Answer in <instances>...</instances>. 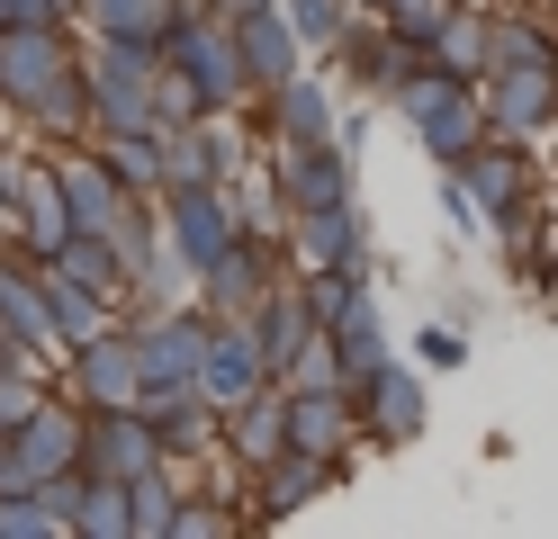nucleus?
Returning a JSON list of instances; mask_svg holds the SVG:
<instances>
[{"instance_id": "33", "label": "nucleus", "mask_w": 558, "mask_h": 539, "mask_svg": "<svg viewBox=\"0 0 558 539\" xmlns=\"http://www.w3.org/2000/svg\"><path fill=\"white\" fill-rule=\"evenodd\" d=\"M414 369H424V378L469 369V323H424V333H414Z\"/></svg>"}, {"instance_id": "34", "label": "nucleus", "mask_w": 558, "mask_h": 539, "mask_svg": "<svg viewBox=\"0 0 558 539\" xmlns=\"http://www.w3.org/2000/svg\"><path fill=\"white\" fill-rule=\"evenodd\" d=\"M0 539H73V530L46 513V494H0Z\"/></svg>"}, {"instance_id": "39", "label": "nucleus", "mask_w": 558, "mask_h": 539, "mask_svg": "<svg viewBox=\"0 0 558 539\" xmlns=\"http://www.w3.org/2000/svg\"><path fill=\"white\" fill-rule=\"evenodd\" d=\"M243 10H270V0H217V19H243Z\"/></svg>"}, {"instance_id": "16", "label": "nucleus", "mask_w": 558, "mask_h": 539, "mask_svg": "<svg viewBox=\"0 0 558 539\" xmlns=\"http://www.w3.org/2000/svg\"><path fill=\"white\" fill-rule=\"evenodd\" d=\"M279 243H289V270H361V261H378V252H369V207H361V198H342V207H298Z\"/></svg>"}, {"instance_id": "22", "label": "nucleus", "mask_w": 558, "mask_h": 539, "mask_svg": "<svg viewBox=\"0 0 558 539\" xmlns=\"http://www.w3.org/2000/svg\"><path fill=\"white\" fill-rule=\"evenodd\" d=\"M289 450H316V458H352L361 450V414L342 387H289Z\"/></svg>"}, {"instance_id": "29", "label": "nucleus", "mask_w": 558, "mask_h": 539, "mask_svg": "<svg viewBox=\"0 0 558 539\" xmlns=\"http://www.w3.org/2000/svg\"><path fill=\"white\" fill-rule=\"evenodd\" d=\"M171 0H82V36H118V46H154Z\"/></svg>"}, {"instance_id": "23", "label": "nucleus", "mask_w": 558, "mask_h": 539, "mask_svg": "<svg viewBox=\"0 0 558 539\" xmlns=\"http://www.w3.org/2000/svg\"><path fill=\"white\" fill-rule=\"evenodd\" d=\"M289 450V387H262V395H243V405H226V458L243 467V477H253L262 458H279Z\"/></svg>"}, {"instance_id": "20", "label": "nucleus", "mask_w": 558, "mask_h": 539, "mask_svg": "<svg viewBox=\"0 0 558 539\" xmlns=\"http://www.w3.org/2000/svg\"><path fill=\"white\" fill-rule=\"evenodd\" d=\"M0 342H27L37 359H63L54 315H46V261H27L19 243H0Z\"/></svg>"}, {"instance_id": "10", "label": "nucleus", "mask_w": 558, "mask_h": 539, "mask_svg": "<svg viewBox=\"0 0 558 539\" xmlns=\"http://www.w3.org/2000/svg\"><path fill=\"white\" fill-rule=\"evenodd\" d=\"M279 279H289V243H270V234H234L217 261L190 279V297H198L207 315H253Z\"/></svg>"}, {"instance_id": "21", "label": "nucleus", "mask_w": 558, "mask_h": 539, "mask_svg": "<svg viewBox=\"0 0 558 539\" xmlns=\"http://www.w3.org/2000/svg\"><path fill=\"white\" fill-rule=\"evenodd\" d=\"M226 27H234V54H243V82H253V99H262V90H279L289 72H306V63H316V54H306V36L289 27V10H279V0H270V10L226 19Z\"/></svg>"}, {"instance_id": "24", "label": "nucleus", "mask_w": 558, "mask_h": 539, "mask_svg": "<svg viewBox=\"0 0 558 539\" xmlns=\"http://www.w3.org/2000/svg\"><path fill=\"white\" fill-rule=\"evenodd\" d=\"M90 144L135 198H162V126H90Z\"/></svg>"}, {"instance_id": "2", "label": "nucleus", "mask_w": 558, "mask_h": 539, "mask_svg": "<svg viewBox=\"0 0 558 539\" xmlns=\"http://www.w3.org/2000/svg\"><path fill=\"white\" fill-rule=\"evenodd\" d=\"M154 63L181 82L207 118L217 108H253V82H243V54H234V27L217 19V10H198V19H162V36H154Z\"/></svg>"}, {"instance_id": "31", "label": "nucleus", "mask_w": 558, "mask_h": 539, "mask_svg": "<svg viewBox=\"0 0 558 539\" xmlns=\"http://www.w3.org/2000/svg\"><path fill=\"white\" fill-rule=\"evenodd\" d=\"M378 359H397V342H388V323H378V306H369V315H352V323L333 333V378H342V387H361Z\"/></svg>"}, {"instance_id": "30", "label": "nucleus", "mask_w": 558, "mask_h": 539, "mask_svg": "<svg viewBox=\"0 0 558 539\" xmlns=\"http://www.w3.org/2000/svg\"><path fill=\"white\" fill-rule=\"evenodd\" d=\"M171 513H181V477L171 467H145L126 486V539H171Z\"/></svg>"}, {"instance_id": "3", "label": "nucleus", "mask_w": 558, "mask_h": 539, "mask_svg": "<svg viewBox=\"0 0 558 539\" xmlns=\"http://www.w3.org/2000/svg\"><path fill=\"white\" fill-rule=\"evenodd\" d=\"M388 108L414 126V144L433 154V171H441V162H460L469 144L486 135V99H477V82H469V72H441V63L405 72V82L388 90Z\"/></svg>"}, {"instance_id": "4", "label": "nucleus", "mask_w": 558, "mask_h": 539, "mask_svg": "<svg viewBox=\"0 0 558 539\" xmlns=\"http://www.w3.org/2000/svg\"><path fill=\"white\" fill-rule=\"evenodd\" d=\"M154 46H118V36H82V90L90 126H162L154 118Z\"/></svg>"}, {"instance_id": "37", "label": "nucleus", "mask_w": 558, "mask_h": 539, "mask_svg": "<svg viewBox=\"0 0 558 539\" xmlns=\"http://www.w3.org/2000/svg\"><path fill=\"white\" fill-rule=\"evenodd\" d=\"M441 180V207H450V234H469V243H486V216H477V198L460 189V180H450V171H433Z\"/></svg>"}, {"instance_id": "35", "label": "nucleus", "mask_w": 558, "mask_h": 539, "mask_svg": "<svg viewBox=\"0 0 558 539\" xmlns=\"http://www.w3.org/2000/svg\"><path fill=\"white\" fill-rule=\"evenodd\" d=\"M522 279L541 287V306H558V207H541V243H532V261H522Z\"/></svg>"}, {"instance_id": "13", "label": "nucleus", "mask_w": 558, "mask_h": 539, "mask_svg": "<svg viewBox=\"0 0 558 539\" xmlns=\"http://www.w3.org/2000/svg\"><path fill=\"white\" fill-rule=\"evenodd\" d=\"M154 216H162V243L181 252V270H190V279H198V270L243 234V216H234V198H226V180H207V189H162Z\"/></svg>"}, {"instance_id": "25", "label": "nucleus", "mask_w": 558, "mask_h": 539, "mask_svg": "<svg viewBox=\"0 0 558 539\" xmlns=\"http://www.w3.org/2000/svg\"><path fill=\"white\" fill-rule=\"evenodd\" d=\"M46 315H54V342H63V351L90 342V333H109V323H126V306L90 297V287H82V279H63L54 261H46Z\"/></svg>"}, {"instance_id": "11", "label": "nucleus", "mask_w": 558, "mask_h": 539, "mask_svg": "<svg viewBox=\"0 0 558 539\" xmlns=\"http://www.w3.org/2000/svg\"><path fill=\"white\" fill-rule=\"evenodd\" d=\"M441 171H450V180H460V189L477 198V216H486V225L541 198V180H532V144H522V135H496V126H486L460 162H441Z\"/></svg>"}, {"instance_id": "38", "label": "nucleus", "mask_w": 558, "mask_h": 539, "mask_svg": "<svg viewBox=\"0 0 558 539\" xmlns=\"http://www.w3.org/2000/svg\"><path fill=\"white\" fill-rule=\"evenodd\" d=\"M27 19H46V27H73V19H63V0H0V27H27Z\"/></svg>"}, {"instance_id": "26", "label": "nucleus", "mask_w": 558, "mask_h": 539, "mask_svg": "<svg viewBox=\"0 0 558 539\" xmlns=\"http://www.w3.org/2000/svg\"><path fill=\"white\" fill-rule=\"evenodd\" d=\"M486 19H496V0H450L424 54H433L441 72H469V82H477V72H486Z\"/></svg>"}, {"instance_id": "42", "label": "nucleus", "mask_w": 558, "mask_h": 539, "mask_svg": "<svg viewBox=\"0 0 558 539\" xmlns=\"http://www.w3.org/2000/svg\"><path fill=\"white\" fill-rule=\"evenodd\" d=\"M541 144H549V154H558V118H549V135H541Z\"/></svg>"}, {"instance_id": "28", "label": "nucleus", "mask_w": 558, "mask_h": 539, "mask_svg": "<svg viewBox=\"0 0 558 539\" xmlns=\"http://www.w3.org/2000/svg\"><path fill=\"white\" fill-rule=\"evenodd\" d=\"M226 198H234V216H243V234H289V198H279V180H270V162H243L234 180H226Z\"/></svg>"}, {"instance_id": "14", "label": "nucleus", "mask_w": 558, "mask_h": 539, "mask_svg": "<svg viewBox=\"0 0 558 539\" xmlns=\"http://www.w3.org/2000/svg\"><path fill=\"white\" fill-rule=\"evenodd\" d=\"M270 387V351L253 333V315H207V351H198V395L207 405H243V395Z\"/></svg>"}, {"instance_id": "8", "label": "nucleus", "mask_w": 558, "mask_h": 539, "mask_svg": "<svg viewBox=\"0 0 558 539\" xmlns=\"http://www.w3.org/2000/svg\"><path fill=\"white\" fill-rule=\"evenodd\" d=\"M54 387L73 395L82 414H109V405H145V369H135V333L109 323V333H90L54 359Z\"/></svg>"}, {"instance_id": "15", "label": "nucleus", "mask_w": 558, "mask_h": 539, "mask_svg": "<svg viewBox=\"0 0 558 539\" xmlns=\"http://www.w3.org/2000/svg\"><path fill=\"white\" fill-rule=\"evenodd\" d=\"M262 162H270V180H279V198H289V216H298V207L361 198V162L342 154L333 135H325V144H262Z\"/></svg>"}, {"instance_id": "1", "label": "nucleus", "mask_w": 558, "mask_h": 539, "mask_svg": "<svg viewBox=\"0 0 558 539\" xmlns=\"http://www.w3.org/2000/svg\"><path fill=\"white\" fill-rule=\"evenodd\" d=\"M0 108L19 118V135L73 144L90 135V90H82V27H0Z\"/></svg>"}, {"instance_id": "19", "label": "nucleus", "mask_w": 558, "mask_h": 539, "mask_svg": "<svg viewBox=\"0 0 558 539\" xmlns=\"http://www.w3.org/2000/svg\"><path fill=\"white\" fill-rule=\"evenodd\" d=\"M82 467H90V477H118V486H135L145 467H162L154 414H145V405H109V414H82Z\"/></svg>"}, {"instance_id": "27", "label": "nucleus", "mask_w": 558, "mask_h": 539, "mask_svg": "<svg viewBox=\"0 0 558 539\" xmlns=\"http://www.w3.org/2000/svg\"><path fill=\"white\" fill-rule=\"evenodd\" d=\"M54 270H63V279H82L90 297H109V306L135 297V287H126V261H118V243H109V234H82V225H73V243L54 252Z\"/></svg>"}, {"instance_id": "40", "label": "nucleus", "mask_w": 558, "mask_h": 539, "mask_svg": "<svg viewBox=\"0 0 558 539\" xmlns=\"http://www.w3.org/2000/svg\"><path fill=\"white\" fill-rule=\"evenodd\" d=\"M0 477H10V431H0Z\"/></svg>"}, {"instance_id": "18", "label": "nucleus", "mask_w": 558, "mask_h": 539, "mask_svg": "<svg viewBox=\"0 0 558 539\" xmlns=\"http://www.w3.org/2000/svg\"><path fill=\"white\" fill-rule=\"evenodd\" d=\"M253 108H262V144H325L333 118H342V90H333L325 63H306V72H289L279 90H262Z\"/></svg>"}, {"instance_id": "5", "label": "nucleus", "mask_w": 558, "mask_h": 539, "mask_svg": "<svg viewBox=\"0 0 558 539\" xmlns=\"http://www.w3.org/2000/svg\"><path fill=\"white\" fill-rule=\"evenodd\" d=\"M63 467H82V405L63 387H46L37 405L10 422V477H0V494H37Z\"/></svg>"}, {"instance_id": "41", "label": "nucleus", "mask_w": 558, "mask_h": 539, "mask_svg": "<svg viewBox=\"0 0 558 539\" xmlns=\"http://www.w3.org/2000/svg\"><path fill=\"white\" fill-rule=\"evenodd\" d=\"M0 243H10V198H0Z\"/></svg>"}, {"instance_id": "32", "label": "nucleus", "mask_w": 558, "mask_h": 539, "mask_svg": "<svg viewBox=\"0 0 558 539\" xmlns=\"http://www.w3.org/2000/svg\"><path fill=\"white\" fill-rule=\"evenodd\" d=\"M289 10V27L306 36V54H333V36H342V19H352V0H279Z\"/></svg>"}, {"instance_id": "17", "label": "nucleus", "mask_w": 558, "mask_h": 539, "mask_svg": "<svg viewBox=\"0 0 558 539\" xmlns=\"http://www.w3.org/2000/svg\"><path fill=\"white\" fill-rule=\"evenodd\" d=\"M477 99H486V126L541 144L558 118V63H505V72H477Z\"/></svg>"}, {"instance_id": "12", "label": "nucleus", "mask_w": 558, "mask_h": 539, "mask_svg": "<svg viewBox=\"0 0 558 539\" xmlns=\"http://www.w3.org/2000/svg\"><path fill=\"white\" fill-rule=\"evenodd\" d=\"M10 243L27 261H54L63 243H73V207H63V180H54V154L46 144H27L19 154V189H10Z\"/></svg>"}, {"instance_id": "7", "label": "nucleus", "mask_w": 558, "mask_h": 539, "mask_svg": "<svg viewBox=\"0 0 558 539\" xmlns=\"http://www.w3.org/2000/svg\"><path fill=\"white\" fill-rule=\"evenodd\" d=\"M342 395H352V414H361V441H378V450H405V441L433 431V387H424L414 359H378V369L361 387H342Z\"/></svg>"}, {"instance_id": "43", "label": "nucleus", "mask_w": 558, "mask_h": 539, "mask_svg": "<svg viewBox=\"0 0 558 539\" xmlns=\"http://www.w3.org/2000/svg\"><path fill=\"white\" fill-rule=\"evenodd\" d=\"M549 207H558V189H549Z\"/></svg>"}, {"instance_id": "36", "label": "nucleus", "mask_w": 558, "mask_h": 539, "mask_svg": "<svg viewBox=\"0 0 558 539\" xmlns=\"http://www.w3.org/2000/svg\"><path fill=\"white\" fill-rule=\"evenodd\" d=\"M450 0H378V19H388L397 36H414V46H433V27H441Z\"/></svg>"}, {"instance_id": "9", "label": "nucleus", "mask_w": 558, "mask_h": 539, "mask_svg": "<svg viewBox=\"0 0 558 539\" xmlns=\"http://www.w3.org/2000/svg\"><path fill=\"white\" fill-rule=\"evenodd\" d=\"M342 477H352V458H316V450H279V458H262L253 477H243V503H253V530H279V522H298L306 503H325Z\"/></svg>"}, {"instance_id": "6", "label": "nucleus", "mask_w": 558, "mask_h": 539, "mask_svg": "<svg viewBox=\"0 0 558 539\" xmlns=\"http://www.w3.org/2000/svg\"><path fill=\"white\" fill-rule=\"evenodd\" d=\"M316 63H325V72H342V82H352L361 99L388 108V90L405 82V72H424L433 54L414 46V36H397L378 10H352V19H342V36H333V54H316Z\"/></svg>"}]
</instances>
